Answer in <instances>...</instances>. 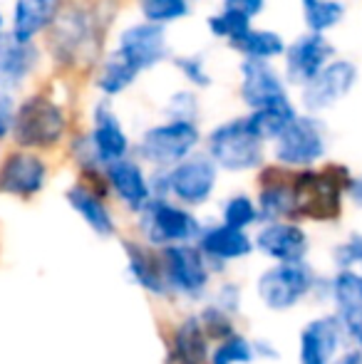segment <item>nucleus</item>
<instances>
[{
    "instance_id": "nucleus-13",
    "label": "nucleus",
    "mask_w": 362,
    "mask_h": 364,
    "mask_svg": "<svg viewBox=\"0 0 362 364\" xmlns=\"http://www.w3.org/2000/svg\"><path fill=\"white\" fill-rule=\"evenodd\" d=\"M50 181V161L45 154L33 149L13 146L0 159V193L13 198L40 196Z\"/></svg>"
},
{
    "instance_id": "nucleus-37",
    "label": "nucleus",
    "mask_w": 362,
    "mask_h": 364,
    "mask_svg": "<svg viewBox=\"0 0 362 364\" xmlns=\"http://www.w3.org/2000/svg\"><path fill=\"white\" fill-rule=\"evenodd\" d=\"M253 360H256L253 340L236 335V332L218 340L216 350H211V355H208V364H251Z\"/></svg>"
},
{
    "instance_id": "nucleus-3",
    "label": "nucleus",
    "mask_w": 362,
    "mask_h": 364,
    "mask_svg": "<svg viewBox=\"0 0 362 364\" xmlns=\"http://www.w3.org/2000/svg\"><path fill=\"white\" fill-rule=\"evenodd\" d=\"M350 178L353 171L345 164H335L328 159L318 166L290 171L295 201H298V220L305 218L315 223L338 220L343 216Z\"/></svg>"
},
{
    "instance_id": "nucleus-36",
    "label": "nucleus",
    "mask_w": 362,
    "mask_h": 364,
    "mask_svg": "<svg viewBox=\"0 0 362 364\" xmlns=\"http://www.w3.org/2000/svg\"><path fill=\"white\" fill-rule=\"evenodd\" d=\"M201 92L193 90L188 85H181L176 90H171L166 95L164 105H161V114L171 117V119H191V122H201Z\"/></svg>"
},
{
    "instance_id": "nucleus-26",
    "label": "nucleus",
    "mask_w": 362,
    "mask_h": 364,
    "mask_svg": "<svg viewBox=\"0 0 362 364\" xmlns=\"http://www.w3.org/2000/svg\"><path fill=\"white\" fill-rule=\"evenodd\" d=\"M124 255H127V273L139 288H144L151 295H166L169 285H166L164 270H161L159 250L151 248L149 243H137V240H124Z\"/></svg>"
},
{
    "instance_id": "nucleus-28",
    "label": "nucleus",
    "mask_w": 362,
    "mask_h": 364,
    "mask_svg": "<svg viewBox=\"0 0 362 364\" xmlns=\"http://www.w3.org/2000/svg\"><path fill=\"white\" fill-rule=\"evenodd\" d=\"M288 40L283 38V33H278L275 28L268 25H256L253 23L246 33H241L236 40L226 45L233 55L246 60H268V63H278L280 55L285 50Z\"/></svg>"
},
{
    "instance_id": "nucleus-39",
    "label": "nucleus",
    "mask_w": 362,
    "mask_h": 364,
    "mask_svg": "<svg viewBox=\"0 0 362 364\" xmlns=\"http://www.w3.org/2000/svg\"><path fill=\"white\" fill-rule=\"evenodd\" d=\"M333 260L338 268H355V265H362V233L360 230H353L343 243L335 245Z\"/></svg>"
},
{
    "instance_id": "nucleus-5",
    "label": "nucleus",
    "mask_w": 362,
    "mask_h": 364,
    "mask_svg": "<svg viewBox=\"0 0 362 364\" xmlns=\"http://www.w3.org/2000/svg\"><path fill=\"white\" fill-rule=\"evenodd\" d=\"M203 144L201 122L171 119L161 117L154 124H147L134 139V154L149 171H164L179 164L181 159L191 156Z\"/></svg>"
},
{
    "instance_id": "nucleus-23",
    "label": "nucleus",
    "mask_w": 362,
    "mask_h": 364,
    "mask_svg": "<svg viewBox=\"0 0 362 364\" xmlns=\"http://www.w3.org/2000/svg\"><path fill=\"white\" fill-rule=\"evenodd\" d=\"M193 243L206 255L208 265H223V263H233V260H243L256 250L248 230L233 228V225H226L223 220L203 225Z\"/></svg>"
},
{
    "instance_id": "nucleus-21",
    "label": "nucleus",
    "mask_w": 362,
    "mask_h": 364,
    "mask_svg": "<svg viewBox=\"0 0 362 364\" xmlns=\"http://www.w3.org/2000/svg\"><path fill=\"white\" fill-rule=\"evenodd\" d=\"M345 327L340 317L320 315L305 322L298 335V362L300 364H330L338 357L343 345Z\"/></svg>"
},
{
    "instance_id": "nucleus-25",
    "label": "nucleus",
    "mask_w": 362,
    "mask_h": 364,
    "mask_svg": "<svg viewBox=\"0 0 362 364\" xmlns=\"http://www.w3.org/2000/svg\"><path fill=\"white\" fill-rule=\"evenodd\" d=\"M68 0H13L8 13V33L15 40H43Z\"/></svg>"
},
{
    "instance_id": "nucleus-22",
    "label": "nucleus",
    "mask_w": 362,
    "mask_h": 364,
    "mask_svg": "<svg viewBox=\"0 0 362 364\" xmlns=\"http://www.w3.org/2000/svg\"><path fill=\"white\" fill-rule=\"evenodd\" d=\"M110 193L97 188L95 183L78 178L73 186L65 188V201L68 206L82 218V223L87 225L95 235L100 238H112L117 233V218L110 208Z\"/></svg>"
},
{
    "instance_id": "nucleus-34",
    "label": "nucleus",
    "mask_w": 362,
    "mask_h": 364,
    "mask_svg": "<svg viewBox=\"0 0 362 364\" xmlns=\"http://www.w3.org/2000/svg\"><path fill=\"white\" fill-rule=\"evenodd\" d=\"M253 23H256V20H251L248 15L238 13V10H233V8H223V5H218V8L213 10V13H208L206 20H203L206 33L223 45H228L241 33H246Z\"/></svg>"
},
{
    "instance_id": "nucleus-30",
    "label": "nucleus",
    "mask_w": 362,
    "mask_h": 364,
    "mask_svg": "<svg viewBox=\"0 0 362 364\" xmlns=\"http://www.w3.org/2000/svg\"><path fill=\"white\" fill-rule=\"evenodd\" d=\"M208 335L196 315L179 322L171 337V364H206L208 362Z\"/></svg>"
},
{
    "instance_id": "nucleus-12",
    "label": "nucleus",
    "mask_w": 362,
    "mask_h": 364,
    "mask_svg": "<svg viewBox=\"0 0 362 364\" xmlns=\"http://www.w3.org/2000/svg\"><path fill=\"white\" fill-rule=\"evenodd\" d=\"M338 55V48L330 40V35H320V33H310L303 30L295 38H290L285 43V50L280 55L278 65L280 73H283L285 82L290 85V90H298L303 87L308 80H313L330 60Z\"/></svg>"
},
{
    "instance_id": "nucleus-16",
    "label": "nucleus",
    "mask_w": 362,
    "mask_h": 364,
    "mask_svg": "<svg viewBox=\"0 0 362 364\" xmlns=\"http://www.w3.org/2000/svg\"><path fill=\"white\" fill-rule=\"evenodd\" d=\"M236 97L241 102L243 112H248L256 109V107L271 105V102L285 100V97H293V90L285 82L278 63L238 58Z\"/></svg>"
},
{
    "instance_id": "nucleus-45",
    "label": "nucleus",
    "mask_w": 362,
    "mask_h": 364,
    "mask_svg": "<svg viewBox=\"0 0 362 364\" xmlns=\"http://www.w3.org/2000/svg\"><path fill=\"white\" fill-rule=\"evenodd\" d=\"M350 337H353V340H355V345H358V350L362 352V325H360L355 332H350Z\"/></svg>"
},
{
    "instance_id": "nucleus-44",
    "label": "nucleus",
    "mask_w": 362,
    "mask_h": 364,
    "mask_svg": "<svg viewBox=\"0 0 362 364\" xmlns=\"http://www.w3.org/2000/svg\"><path fill=\"white\" fill-rule=\"evenodd\" d=\"M330 364H362V352L350 350V352H345V355H338Z\"/></svg>"
},
{
    "instance_id": "nucleus-18",
    "label": "nucleus",
    "mask_w": 362,
    "mask_h": 364,
    "mask_svg": "<svg viewBox=\"0 0 362 364\" xmlns=\"http://www.w3.org/2000/svg\"><path fill=\"white\" fill-rule=\"evenodd\" d=\"M253 248L273 263H298L308 258L310 235L300 220H261L253 235Z\"/></svg>"
},
{
    "instance_id": "nucleus-27",
    "label": "nucleus",
    "mask_w": 362,
    "mask_h": 364,
    "mask_svg": "<svg viewBox=\"0 0 362 364\" xmlns=\"http://www.w3.org/2000/svg\"><path fill=\"white\" fill-rule=\"evenodd\" d=\"M335 302V315L345 327V335L362 325V273L353 268H338L330 283Z\"/></svg>"
},
{
    "instance_id": "nucleus-10",
    "label": "nucleus",
    "mask_w": 362,
    "mask_h": 364,
    "mask_svg": "<svg viewBox=\"0 0 362 364\" xmlns=\"http://www.w3.org/2000/svg\"><path fill=\"white\" fill-rule=\"evenodd\" d=\"M112 48L119 55H124L142 75H149L154 70L164 68L174 55L169 28L147 23L142 18L119 25L115 30V38H112Z\"/></svg>"
},
{
    "instance_id": "nucleus-32",
    "label": "nucleus",
    "mask_w": 362,
    "mask_h": 364,
    "mask_svg": "<svg viewBox=\"0 0 362 364\" xmlns=\"http://www.w3.org/2000/svg\"><path fill=\"white\" fill-rule=\"evenodd\" d=\"M134 10L142 20L171 28L193 15V0H134Z\"/></svg>"
},
{
    "instance_id": "nucleus-17",
    "label": "nucleus",
    "mask_w": 362,
    "mask_h": 364,
    "mask_svg": "<svg viewBox=\"0 0 362 364\" xmlns=\"http://www.w3.org/2000/svg\"><path fill=\"white\" fill-rule=\"evenodd\" d=\"M45 65L48 58L40 40L25 43V40H15L10 33L0 35V90L10 95H23L38 80Z\"/></svg>"
},
{
    "instance_id": "nucleus-9",
    "label": "nucleus",
    "mask_w": 362,
    "mask_h": 364,
    "mask_svg": "<svg viewBox=\"0 0 362 364\" xmlns=\"http://www.w3.org/2000/svg\"><path fill=\"white\" fill-rule=\"evenodd\" d=\"M360 85V65L353 58L335 55L313 80L295 90V102L303 112L325 117L340 107Z\"/></svg>"
},
{
    "instance_id": "nucleus-1",
    "label": "nucleus",
    "mask_w": 362,
    "mask_h": 364,
    "mask_svg": "<svg viewBox=\"0 0 362 364\" xmlns=\"http://www.w3.org/2000/svg\"><path fill=\"white\" fill-rule=\"evenodd\" d=\"M122 0H68L43 38L45 58L53 73L68 80L90 75L107 50Z\"/></svg>"
},
{
    "instance_id": "nucleus-31",
    "label": "nucleus",
    "mask_w": 362,
    "mask_h": 364,
    "mask_svg": "<svg viewBox=\"0 0 362 364\" xmlns=\"http://www.w3.org/2000/svg\"><path fill=\"white\" fill-rule=\"evenodd\" d=\"M348 20V3L343 0H300L303 30L330 35Z\"/></svg>"
},
{
    "instance_id": "nucleus-46",
    "label": "nucleus",
    "mask_w": 362,
    "mask_h": 364,
    "mask_svg": "<svg viewBox=\"0 0 362 364\" xmlns=\"http://www.w3.org/2000/svg\"><path fill=\"white\" fill-rule=\"evenodd\" d=\"M8 33V15L0 10V35H5Z\"/></svg>"
},
{
    "instance_id": "nucleus-6",
    "label": "nucleus",
    "mask_w": 362,
    "mask_h": 364,
    "mask_svg": "<svg viewBox=\"0 0 362 364\" xmlns=\"http://www.w3.org/2000/svg\"><path fill=\"white\" fill-rule=\"evenodd\" d=\"M218 178H221V168L203 149H198L171 168L151 171V191L154 196L174 198L181 206L201 208L213 198Z\"/></svg>"
},
{
    "instance_id": "nucleus-19",
    "label": "nucleus",
    "mask_w": 362,
    "mask_h": 364,
    "mask_svg": "<svg viewBox=\"0 0 362 364\" xmlns=\"http://www.w3.org/2000/svg\"><path fill=\"white\" fill-rule=\"evenodd\" d=\"M105 181L110 196L117 198L129 213H137L151 196V171L134 156H122L105 166Z\"/></svg>"
},
{
    "instance_id": "nucleus-14",
    "label": "nucleus",
    "mask_w": 362,
    "mask_h": 364,
    "mask_svg": "<svg viewBox=\"0 0 362 364\" xmlns=\"http://www.w3.org/2000/svg\"><path fill=\"white\" fill-rule=\"evenodd\" d=\"M87 132L95 154L100 156V161L110 164L117 161L122 156H129L134 149V136L127 129L124 119H122L119 109L115 107V100H105L97 97L87 109Z\"/></svg>"
},
{
    "instance_id": "nucleus-35",
    "label": "nucleus",
    "mask_w": 362,
    "mask_h": 364,
    "mask_svg": "<svg viewBox=\"0 0 362 364\" xmlns=\"http://www.w3.org/2000/svg\"><path fill=\"white\" fill-rule=\"evenodd\" d=\"M221 220L226 225H233V228H253V225L261 223V211H258L256 196L246 191L231 193L228 198H223L221 203Z\"/></svg>"
},
{
    "instance_id": "nucleus-20",
    "label": "nucleus",
    "mask_w": 362,
    "mask_h": 364,
    "mask_svg": "<svg viewBox=\"0 0 362 364\" xmlns=\"http://www.w3.org/2000/svg\"><path fill=\"white\" fill-rule=\"evenodd\" d=\"M256 173V203L258 211H261V220H298V201H295V188L293 181H290V168L278 166L268 159Z\"/></svg>"
},
{
    "instance_id": "nucleus-24",
    "label": "nucleus",
    "mask_w": 362,
    "mask_h": 364,
    "mask_svg": "<svg viewBox=\"0 0 362 364\" xmlns=\"http://www.w3.org/2000/svg\"><path fill=\"white\" fill-rule=\"evenodd\" d=\"M90 87L95 90L97 97L105 100H119L127 92H132L137 87V82L142 80V73L115 48H107L102 53V58L95 63V68L87 75Z\"/></svg>"
},
{
    "instance_id": "nucleus-42",
    "label": "nucleus",
    "mask_w": 362,
    "mask_h": 364,
    "mask_svg": "<svg viewBox=\"0 0 362 364\" xmlns=\"http://www.w3.org/2000/svg\"><path fill=\"white\" fill-rule=\"evenodd\" d=\"M216 305L226 312H236V307H238V288L236 285H223L221 292H218Z\"/></svg>"
},
{
    "instance_id": "nucleus-4",
    "label": "nucleus",
    "mask_w": 362,
    "mask_h": 364,
    "mask_svg": "<svg viewBox=\"0 0 362 364\" xmlns=\"http://www.w3.org/2000/svg\"><path fill=\"white\" fill-rule=\"evenodd\" d=\"M203 151L213 159L221 173H256L268 161V144L248 127L246 114L221 119L203 132Z\"/></svg>"
},
{
    "instance_id": "nucleus-7",
    "label": "nucleus",
    "mask_w": 362,
    "mask_h": 364,
    "mask_svg": "<svg viewBox=\"0 0 362 364\" xmlns=\"http://www.w3.org/2000/svg\"><path fill=\"white\" fill-rule=\"evenodd\" d=\"M330 127L325 117L300 109L295 119L268 144V159L283 168H310L328 159Z\"/></svg>"
},
{
    "instance_id": "nucleus-38",
    "label": "nucleus",
    "mask_w": 362,
    "mask_h": 364,
    "mask_svg": "<svg viewBox=\"0 0 362 364\" xmlns=\"http://www.w3.org/2000/svg\"><path fill=\"white\" fill-rule=\"evenodd\" d=\"M198 320H201V325H203V330H206L208 340H211V337H216V340H223V337L233 335L231 312L221 310L218 305L206 307V310L198 315Z\"/></svg>"
},
{
    "instance_id": "nucleus-11",
    "label": "nucleus",
    "mask_w": 362,
    "mask_h": 364,
    "mask_svg": "<svg viewBox=\"0 0 362 364\" xmlns=\"http://www.w3.org/2000/svg\"><path fill=\"white\" fill-rule=\"evenodd\" d=\"M315 273L305 260L298 263H275L263 270L256 280L258 300L273 312H285L298 305L315 288Z\"/></svg>"
},
{
    "instance_id": "nucleus-2",
    "label": "nucleus",
    "mask_w": 362,
    "mask_h": 364,
    "mask_svg": "<svg viewBox=\"0 0 362 364\" xmlns=\"http://www.w3.org/2000/svg\"><path fill=\"white\" fill-rule=\"evenodd\" d=\"M73 129L70 102L55 87H35L18 95L13 132H10L13 146L33 149L40 154L58 151L68 144Z\"/></svg>"
},
{
    "instance_id": "nucleus-29",
    "label": "nucleus",
    "mask_w": 362,
    "mask_h": 364,
    "mask_svg": "<svg viewBox=\"0 0 362 364\" xmlns=\"http://www.w3.org/2000/svg\"><path fill=\"white\" fill-rule=\"evenodd\" d=\"M298 112H300V107L293 95V97H285V100L271 102V105L248 109V112H243V114H246V122L253 129V134H256L261 141H266V144H271L275 136L295 119Z\"/></svg>"
},
{
    "instance_id": "nucleus-8",
    "label": "nucleus",
    "mask_w": 362,
    "mask_h": 364,
    "mask_svg": "<svg viewBox=\"0 0 362 364\" xmlns=\"http://www.w3.org/2000/svg\"><path fill=\"white\" fill-rule=\"evenodd\" d=\"M134 216L142 238L151 248H164L171 243H193L203 228L193 208L181 206L179 201L166 196H151Z\"/></svg>"
},
{
    "instance_id": "nucleus-33",
    "label": "nucleus",
    "mask_w": 362,
    "mask_h": 364,
    "mask_svg": "<svg viewBox=\"0 0 362 364\" xmlns=\"http://www.w3.org/2000/svg\"><path fill=\"white\" fill-rule=\"evenodd\" d=\"M169 65L179 75L183 85L193 87L198 92H206L213 87V73L208 68V60L203 53H174Z\"/></svg>"
},
{
    "instance_id": "nucleus-15",
    "label": "nucleus",
    "mask_w": 362,
    "mask_h": 364,
    "mask_svg": "<svg viewBox=\"0 0 362 364\" xmlns=\"http://www.w3.org/2000/svg\"><path fill=\"white\" fill-rule=\"evenodd\" d=\"M159 250L161 270L169 290L186 297H201L211 283V265L196 243H171Z\"/></svg>"
},
{
    "instance_id": "nucleus-41",
    "label": "nucleus",
    "mask_w": 362,
    "mask_h": 364,
    "mask_svg": "<svg viewBox=\"0 0 362 364\" xmlns=\"http://www.w3.org/2000/svg\"><path fill=\"white\" fill-rule=\"evenodd\" d=\"M218 5L238 10V13L248 15L251 20H258L268 10V0H218Z\"/></svg>"
},
{
    "instance_id": "nucleus-40",
    "label": "nucleus",
    "mask_w": 362,
    "mask_h": 364,
    "mask_svg": "<svg viewBox=\"0 0 362 364\" xmlns=\"http://www.w3.org/2000/svg\"><path fill=\"white\" fill-rule=\"evenodd\" d=\"M15 107H18V95H10V92L0 90V144H3V141H10Z\"/></svg>"
},
{
    "instance_id": "nucleus-43",
    "label": "nucleus",
    "mask_w": 362,
    "mask_h": 364,
    "mask_svg": "<svg viewBox=\"0 0 362 364\" xmlns=\"http://www.w3.org/2000/svg\"><path fill=\"white\" fill-rule=\"evenodd\" d=\"M348 201L362 211V173H353L348 183Z\"/></svg>"
}]
</instances>
